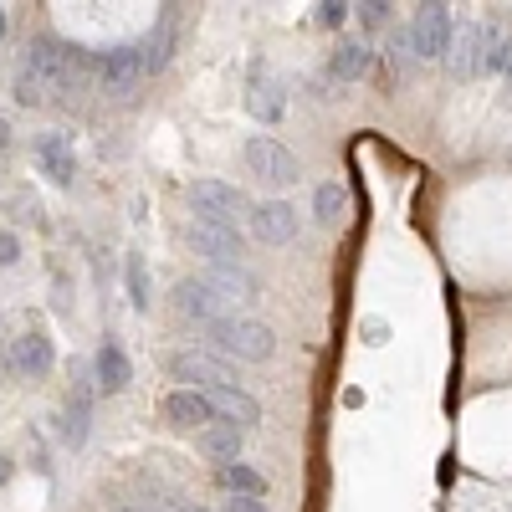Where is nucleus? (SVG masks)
Returning <instances> with one entry per match:
<instances>
[{
  "label": "nucleus",
  "mask_w": 512,
  "mask_h": 512,
  "mask_svg": "<svg viewBox=\"0 0 512 512\" xmlns=\"http://www.w3.org/2000/svg\"><path fill=\"white\" fill-rule=\"evenodd\" d=\"M175 308H180L185 318H200L205 328H210V323H221V318H231V308H226L200 277H185V282L175 287Z\"/></svg>",
  "instance_id": "obj_13"
},
{
  "label": "nucleus",
  "mask_w": 512,
  "mask_h": 512,
  "mask_svg": "<svg viewBox=\"0 0 512 512\" xmlns=\"http://www.w3.org/2000/svg\"><path fill=\"white\" fill-rule=\"evenodd\" d=\"M175 512H210V507H175Z\"/></svg>",
  "instance_id": "obj_34"
},
{
  "label": "nucleus",
  "mask_w": 512,
  "mask_h": 512,
  "mask_svg": "<svg viewBox=\"0 0 512 512\" xmlns=\"http://www.w3.org/2000/svg\"><path fill=\"white\" fill-rule=\"evenodd\" d=\"M359 16H364V26H379L384 16H390V6H379V0H374V6H359Z\"/></svg>",
  "instance_id": "obj_30"
},
{
  "label": "nucleus",
  "mask_w": 512,
  "mask_h": 512,
  "mask_svg": "<svg viewBox=\"0 0 512 512\" xmlns=\"http://www.w3.org/2000/svg\"><path fill=\"white\" fill-rule=\"evenodd\" d=\"M349 11H354V6H344V0H323V6L313 11V21H318L323 31H333V26H344V21H349Z\"/></svg>",
  "instance_id": "obj_27"
},
{
  "label": "nucleus",
  "mask_w": 512,
  "mask_h": 512,
  "mask_svg": "<svg viewBox=\"0 0 512 512\" xmlns=\"http://www.w3.org/2000/svg\"><path fill=\"white\" fill-rule=\"evenodd\" d=\"M251 118H262V123H277L287 113V93H282V82H272L262 67L251 72V98H246Z\"/></svg>",
  "instance_id": "obj_18"
},
{
  "label": "nucleus",
  "mask_w": 512,
  "mask_h": 512,
  "mask_svg": "<svg viewBox=\"0 0 512 512\" xmlns=\"http://www.w3.org/2000/svg\"><path fill=\"white\" fill-rule=\"evenodd\" d=\"M169 47H175V11H169V16L159 21V31H149V36H144V47H139L144 77H149V72H159V67L169 62Z\"/></svg>",
  "instance_id": "obj_21"
},
{
  "label": "nucleus",
  "mask_w": 512,
  "mask_h": 512,
  "mask_svg": "<svg viewBox=\"0 0 512 512\" xmlns=\"http://www.w3.org/2000/svg\"><path fill=\"white\" fill-rule=\"evenodd\" d=\"M139 77H144L139 47H118V52L98 57V82H103V93H108V98H128Z\"/></svg>",
  "instance_id": "obj_10"
},
{
  "label": "nucleus",
  "mask_w": 512,
  "mask_h": 512,
  "mask_svg": "<svg viewBox=\"0 0 512 512\" xmlns=\"http://www.w3.org/2000/svg\"><path fill=\"white\" fill-rule=\"evenodd\" d=\"M11 98H16L21 108H41L52 93H47V82H41V77H36L26 62H21V67H16V77H11Z\"/></svg>",
  "instance_id": "obj_24"
},
{
  "label": "nucleus",
  "mask_w": 512,
  "mask_h": 512,
  "mask_svg": "<svg viewBox=\"0 0 512 512\" xmlns=\"http://www.w3.org/2000/svg\"><path fill=\"white\" fill-rule=\"evenodd\" d=\"M446 67H451V77H477L482 72V26H456Z\"/></svg>",
  "instance_id": "obj_17"
},
{
  "label": "nucleus",
  "mask_w": 512,
  "mask_h": 512,
  "mask_svg": "<svg viewBox=\"0 0 512 512\" xmlns=\"http://www.w3.org/2000/svg\"><path fill=\"white\" fill-rule=\"evenodd\" d=\"M410 31V52L415 57H425V62H436V57H446L451 52V36H456V21H451V11L446 6H415V21L405 26Z\"/></svg>",
  "instance_id": "obj_5"
},
{
  "label": "nucleus",
  "mask_w": 512,
  "mask_h": 512,
  "mask_svg": "<svg viewBox=\"0 0 512 512\" xmlns=\"http://www.w3.org/2000/svg\"><path fill=\"white\" fill-rule=\"evenodd\" d=\"M123 282H128V297H134V308L144 313V308H149V267H144V256H139V251H128Z\"/></svg>",
  "instance_id": "obj_25"
},
{
  "label": "nucleus",
  "mask_w": 512,
  "mask_h": 512,
  "mask_svg": "<svg viewBox=\"0 0 512 512\" xmlns=\"http://www.w3.org/2000/svg\"><path fill=\"white\" fill-rule=\"evenodd\" d=\"M502 72H507V77H512V52H507V67H502Z\"/></svg>",
  "instance_id": "obj_35"
},
{
  "label": "nucleus",
  "mask_w": 512,
  "mask_h": 512,
  "mask_svg": "<svg viewBox=\"0 0 512 512\" xmlns=\"http://www.w3.org/2000/svg\"><path fill=\"white\" fill-rule=\"evenodd\" d=\"M93 379H98L103 395H123L128 384H134V364H128V354L113 344V338H108V344L98 349V359H93Z\"/></svg>",
  "instance_id": "obj_15"
},
{
  "label": "nucleus",
  "mask_w": 512,
  "mask_h": 512,
  "mask_svg": "<svg viewBox=\"0 0 512 512\" xmlns=\"http://www.w3.org/2000/svg\"><path fill=\"white\" fill-rule=\"evenodd\" d=\"M246 169L256 180H267V185H277V190H287V185H297V154L287 149V144H277L272 134H251L246 139Z\"/></svg>",
  "instance_id": "obj_4"
},
{
  "label": "nucleus",
  "mask_w": 512,
  "mask_h": 512,
  "mask_svg": "<svg viewBox=\"0 0 512 512\" xmlns=\"http://www.w3.org/2000/svg\"><path fill=\"white\" fill-rule=\"evenodd\" d=\"M21 262V241L11 231H0V267H16Z\"/></svg>",
  "instance_id": "obj_28"
},
{
  "label": "nucleus",
  "mask_w": 512,
  "mask_h": 512,
  "mask_svg": "<svg viewBox=\"0 0 512 512\" xmlns=\"http://www.w3.org/2000/svg\"><path fill=\"white\" fill-rule=\"evenodd\" d=\"M313 210H318V221L338 226V221H344V185H333V180H323V185L313 190Z\"/></svg>",
  "instance_id": "obj_26"
},
{
  "label": "nucleus",
  "mask_w": 512,
  "mask_h": 512,
  "mask_svg": "<svg viewBox=\"0 0 512 512\" xmlns=\"http://www.w3.org/2000/svg\"><path fill=\"white\" fill-rule=\"evenodd\" d=\"M205 400L216 410V420H226V425H241V431L262 425V405H256V395H246L241 384H216V390H205Z\"/></svg>",
  "instance_id": "obj_8"
},
{
  "label": "nucleus",
  "mask_w": 512,
  "mask_h": 512,
  "mask_svg": "<svg viewBox=\"0 0 512 512\" xmlns=\"http://www.w3.org/2000/svg\"><path fill=\"white\" fill-rule=\"evenodd\" d=\"M251 236L267 241V246H287L297 236V210L287 200H262L251 205Z\"/></svg>",
  "instance_id": "obj_9"
},
{
  "label": "nucleus",
  "mask_w": 512,
  "mask_h": 512,
  "mask_svg": "<svg viewBox=\"0 0 512 512\" xmlns=\"http://www.w3.org/2000/svg\"><path fill=\"white\" fill-rule=\"evenodd\" d=\"M164 369L185 379V390H216V384H236V369L216 354H205V349H180V354H169Z\"/></svg>",
  "instance_id": "obj_6"
},
{
  "label": "nucleus",
  "mask_w": 512,
  "mask_h": 512,
  "mask_svg": "<svg viewBox=\"0 0 512 512\" xmlns=\"http://www.w3.org/2000/svg\"><path fill=\"white\" fill-rule=\"evenodd\" d=\"M185 241L195 246V256H205L210 267H241V236L236 226H210V221H190Z\"/></svg>",
  "instance_id": "obj_7"
},
{
  "label": "nucleus",
  "mask_w": 512,
  "mask_h": 512,
  "mask_svg": "<svg viewBox=\"0 0 512 512\" xmlns=\"http://www.w3.org/2000/svg\"><path fill=\"white\" fill-rule=\"evenodd\" d=\"M52 338L41 333V328H26L16 344H11V369L21 374V379H41V374H52Z\"/></svg>",
  "instance_id": "obj_12"
},
{
  "label": "nucleus",
  "mask_w": 512,
  "mask_h": 512,
  "mask_svg": "<svg viewBox=\"0 0 512 512\" xmlns=\"http://www.w3.org/2000/svg\"><path fill=\"white\" fill-rule=\"evenodd\" d=\"M241 441H246V431L241 425H226V420H216V425H205V431L195 436V446L210 456V461H241Z\"/></svg>",
  "instance_id": "obj_19"
},
{
  "label": "nucleus",
  "mask_w": 512,
  "mask_h": 512,
  "mask_svg": "<svg viewBox=\"0 0 512 512\" xmlns=\"http://www.w3.org/2000/svg\"><path fill=\"white\" fill-rule=\"evenodd\" d=\"M36 164L47 169L57 185H72V175H77L72 139H67V134H41V139H36Z\"/></svg>",
  "instance_id": "obj_16"
},
{
  "label": "nucleus",
  "mask_w": 512,
  "mask_h": 512,
  "mask_svg": "<svg viewBox=\"0 0 512 512\" xmlns=\"http://www.w3.org/2000/svg\"><path fill=\"white\" fill-rule=\"evenodd\" d=\"M6 477H11V461H6V456H0V482H6Z\"/></svg>",
  "instance_id": "obj_33"
},
{
  "label": "nucleus",
  "mask_w": 512,
  "mask_h": 512,
  "mask_svg": "<svg viewBox=\"0 0 512 512\" xmlns=\"http://www.w3.org/2000/svg\"><path fill=\"white\" fill-rule=\"evenodd\" d=\"M190 210H195V221H210V226L251 221L246 190H236V185H226V180H195V185H190Z\"/></svg>",
  "instance_id": "obj_3"
},
{
  "label": "nucleus",
  "mask_w": 512,
  "mask_h": 512,
  "mask_svg": "<svg viewBox=\"0 0 512 512\" xmlns=\"http://www.w3.org/2000/svg\"><path fill=\"white\" fill-rule=\"evenodd\" d=\"M226 512H272V507H267L262 497H231V502H226Z\"/></svg>",
  "instance_id": "obj_29"
},
{
  "label": "nucleus",
  "mask_w": 512,
  "mask_h": 512,
  "mask_svg": "<svg viewBox=\"0 0 512 512\" xmlns=\"http://www.w3.org/2000/svg\"><path fill=\"white\" fill-rule=\"evenodd\" d=\"M0 36H6V11H0Z\"/></svg>",
  "instance_id": "obj_36"
},
{
  "label": "nucleus",
  "mask_w": 512,
  "mask_h": 512,
  "mask_svg": "<svg viewBox=\"0 0 512 512\" xmlns=\"http://www.w3.org/2000/svg\"><path fill=\"white\" fill-rule=\"evenodd\" d=\"M88 410H93V384L77 379V390H72V400H67V420H62V436H67L72 446L88 436Z\"/></svg>",
  "instance_id": "obj_23"
},
{
  "label": "nucleus",
  "mask_w": 512,
  "mask_h": 512,
  "mask_svg": "<svg viewBox=\"0 0 512 512\" xmlns=\"http://www.w3.org/2000/svg\"><path fill=\"white\" fill-rule=\"evenodd\" d=\"M164 415L175 420L180 431H195V436L205 431V425H216V410H210L205 390H185V384H180V390H175V395L164 400Z\"/></svg>",
  "instance_id": "obj_14"
},
{
  "label": "nucleus",
  "mask_w": 512,
  "mask_h": 512,
  "mask_svg": "<svg viewBox=\"0 0 512 512\" xmlns=\"http://www.w3.org/2000/svg\"><path fill=\"white\" fill-rule=\"evenodd\" d=\"M123 512H175V507H123Z\"/></svg>",
  "instance_id": "obj_32"
},
{
  "label": "nucleus",
  "mask_w": 512,
  "mask_h": 512,
  "mask_svg": "<svg viewBox=\"0 0 512 512\" xmlns=\"http://www.w3.org/2000/svg\"><path fill=\"white\" fill-rule=\"evenodd\" d=\"M216 487L226 497H262L267 477L256 472V466H246V461H226V466H216Z\"/></svg>",
  "instance_id": "obj_20"
},
{
  "label": "nucleus",
  "mask_w": 512,
  "mask_h": 512,
  "mask_svg": "<svg viewBox=\"0 0 512 512\" xmlns=\"http://www.w3.org/2000/svg\"><path fill=\"white\" fill-rule=\"evenodd\" d=\"M11 144V128H6V118H0V149H6Z\"/></svg>",
  "instance_id": "obj_31"
},
{
  "label": "nucleus",
  "mask_w": 512,
  "mask_h": 512,
  "mask_svg": "<svg viewBox=\"0 0 512 512\" xmlns=\"http://www.w3.org/2000/svg\"><path fill=\"white\" fill-rule=\"evenodd\" d=\"M200 282L216 292L226 308H236V303H256V297H262V282H256L246 267H205Z\"/></svg>",
  "instance_id": "obj_11"
},
{
  "label": "nucleus",
  "mask_w": 512,
  "mask_h": 512,
  "mask_svg": "<svg viewBox=\"0 0 512 512\" xmlns=\"http://www.w3.org/2000/svg\"><path fill=\"white\" fill-rule=\"evenodd\" d=\"M26 67L47 82V93H67L88 72H98V62L82 47H72V41H62V36H36L26 47Z\"/></svg>",
  "instance_id": "obj_1"
},
{
  "label": "nucleus",
  "mask_w": 512,
  "mask_h": 512,
  "mask_svg": "<svg viewBox=\"0 0 512 512\" xmlns=\"http://www.w3.org/2000/svg\"><path fill=\"white\" fill-rule=\"evenodd\" d=\"M369 62H374V52L364 47V41H344V47L333 52V62H328V72L338 77V82H359L364 72H369Z\"/></svg>",
  "instance_id": "obj_22"
},
{
  "label": "nucleus",
  "mask_w": 512,
  "mask_h": 512,
  "mask_svg": "<svg viewBox=\"0 0 512 512\" xmlns=\"http://www.w3.org/2000/svg\"><path fill=\"white\" fill-rule=\"evenodd\" d=\"M205 344L216 349V354H226V359H241V364H267L272 349H277V333L267 323H256V318L231 313V318L205 328Z\"/></svg>",
  "instance_id": "obj_2"
}]
</instances>
